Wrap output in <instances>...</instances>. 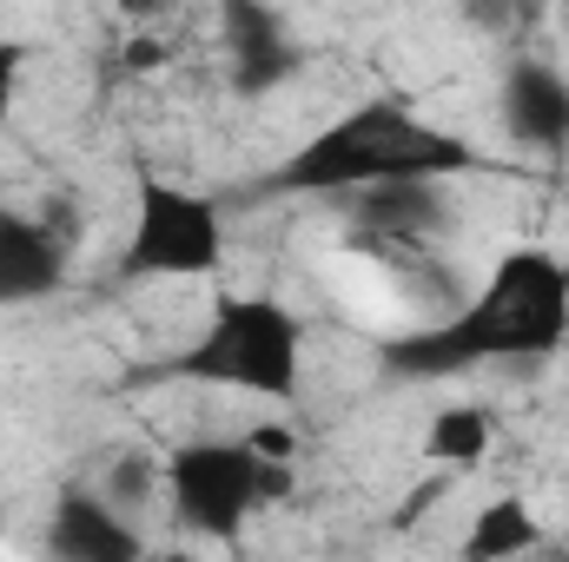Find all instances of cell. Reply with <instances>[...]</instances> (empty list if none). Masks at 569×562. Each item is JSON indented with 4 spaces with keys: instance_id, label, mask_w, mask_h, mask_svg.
Returning <instances> with one entry per match:
<instances>
[{
    "instance_id": "4fadbf2b",
    "label": "cell",
    "mask_w": 569,
    "mask_h": 562,
    "mask_svg": "<svg viewBox=\"0 0 569 562\" xmlns=\"http://www.w3.org/2000/svg\"><path fill=\"white\" fill-rule=\"evenodd\" d=\"M239 443H246V456H259L266 470H298V456H305V430L291 418H259L239 430Z\"/></svg>"
},
{
    "instance_id": "3957f363",
    "label": "cell",
    "mask_w": 569,
    "mask_h": 562,
    "mask_svg": "<svg viewBox=\"0 0 569 562\" xmlns=\"http://www.w3.org/2000/svg\"><path fill=\"white\" fill-rule=\"evenodd\" d=\"M159 378L172 384H219L259 404H298L305 391V318L272 291H219L212 318L192 344H179Z\"/></svg>"
},
{
    "instance_id": "9a60e30c",
    "label": "cell",
    "mask_w": 569,
    "mask_h": 562,
    "mask_svg": "<svg viewBox=\"0 0 569 562\" xmlns=\"http://www.w3.org/2000/svg\"><path fill=\"white\" fill-rule=\"evenodd\" d=\"M120 60H127V73H152V67H166V47L159 40H127Z\"/></svg>"
},
{
    "instance_id": "6da1fadb",
    "label": "cell",
    "mask_w": 569,
    "mask_h": 562,
    "mask_svg": "<svg viewBox=\"0 0 569 562\" xmlns=\"http://www.w3.org/2000/svg\"><path fill=\"white\" fill-rule=\"evenodd\" d=\"M569 344V265L543 245H517L450 318L385 344L398 378H457L483 364H537Z\"/></svg>"
},
{
    "instance_id": "2e32d148",
    "label": "cell",
    "mask_w": 569,
    "mask_h": 562,
    "mask_svg": "<svg viewBox=\"0 0 569 562\" xmlns=\"http://www.w3.org/2000/svg\"><path fill=\"white\" fill-rule=\"evenodd\" d=\"M146 562H206V556H192V550H159V556H146Z\"/></svg>"
},
{
    "instance_id": "5b68a950",
    "label": "cell",
    "mask_w": 569,
    "mask_h": 562,
    "mask_svg": "<svg viewBox=\"0 0 569 562\" xmlns=\"http://www.w3.org/2000/svg\"><path fill=\"white\" fill-rule=\"evenodd\" d=\"M226 265V212L219 199L140 172L133 185V232L113 259L120 284H146V279H212Z\"/></svg>"
},
{
    "instance_id": "7c38bea8",
    "label": "cell",
    "mask_w": 569,
    "mask_h": 562,
    "mask_svg": "<svg viewBox=\"0 0 569 562\" xmlns=\"http://www.w3.org/2000/svg\"><path fill=\"white\" fill-rule=\"evenodd\" d=\"M159 476H166V463H152L146 450H120V456L107 463V490H100V496H107L113 510H127V516H133L146 496L159 490Z\"/></svg>"
},
{
    "instance_id": "ba28073f",
    "label": "cell",
    "mask_w": 569,
    "mask_h": 562,
    "mask_svg": "<svg viewBox=\"0 0 569 562\" xmlns=\"http://www.w3.org/2000/svg\"><path fill=\"white\" fill-rule=\"evenodd\" d=\"M497 120L523 152H563L569 145V73L543 53H517L497 87Z\"/></svg>"
},
{
    "instance_id": "e0dca14e",
    "label": "cell",
    "mask_w": 569,
    "mask_h": 562,
    "mask_svg": "<svg viewBox=\"0 0 569 562\" xmlns=\"http://www.w3.org/2000/svg\"><path fill=\"white\" fill-rule=\"evenodd\" d=\"M550 562H569V550H563V556H550Z\"/></svg>"
},
{
    "instance_id": "7a4b0ae2",
    "label": "cell",
    "mask_w": 569,
    "mask_h": 562,
    "mask_svg": "<svg viewBox=\"0 0 569 562\" xmlns=\"http://www.w3.org/2000/svg\"><path fill=\"white\" fill-rule=\"evenodd\" d=\"M477 165H483L477 145L425 120L411 100H365L298 145L266 192H391V185H443Z\"/></svg>"
},
{
    "instance_id": "30bf717a",
    "label": "cell",
    "mask_w": 569,
    "mask_h": 562,
    "mask_svg": "<svg viewBox=\"0 0 569 562\" xmlns=\"http://www.w3.org/2000/svg\"><path fill=\"white\" fill-rule=\"evenodd\" d=\"M537 550H543L537 510H530L523 496H490V503L470 516V530H463V543H457V562H530Z\"/></svg>"
},
{
    "instance_id": "9c48e42d",
    "label": "cell",
    "mask_w": 569,
    "mask_h": 562,
    "mask_svg": "<svg viewBox=\"0 0 569 562\" xmlns=\"http://www.w3.org/2000/svg\"><path fill=\"white\" fill-rule=\"evenodd\" d=\"M291 67H298V53H291V33L279 13H266V7L226 13V73L239 93H272L279 80H291Z\"/></svg>"
},
{
    "instance_id": "277c9868",
    "label": "cell",
    "mask_w": 569,
    "mask_h": 562,
    "mask_svg": "<svg viewBox=\"0 0 569 562\" xmlns=\"http://www.w3.org/2000/svg\"><path fill=\"white\" fill-rule=\"evenodd\" d=\"M159 490H166V510L179 530H192L206 543H232L259 510L291 496V470H266L259 456H246L239 436H199L166 456Z\"/></svg>"
},
{
    "instance_id": "52a82bcc",
    "label": "cell",
    "mask_w": 569,
    "mask_h": 562,
    "mask_svg": "<svg viewBox=\"0 0 569 562\" xmlns=\"http://www.w3.org/2000/svg\"><path fill=\"white\" fill-rule=\"evenodd\" d=\"M73 272V239L27 205H0V311L7 304H40Z\"/></svg>"
},
{
    "instance_id": "8992f818",
    "label": "cell",
    "mask_w": 569,
    "mask_h": 562,
    "mask_svg": "<svg viewBox=\"0 0 569 562\" xmlns=\"http://www.w3.org/2000/svg\"><path fill=\"white\" fill-rule=\"evenodd\" d=\"M47 562H146V536L100 490L67 483L47 510Z\"/></svg>"
},
{
    "instance_id": "8fae6325",
    "label": "cell",
    "mask_w": 569,
    "mask_h": 562,
    "mask_svg": "<svg viewBox=\"0 0 569 562\" xmlns=\"http://www.w3.org/2000/svg\"><path fill=\"white\" fill-rule=\"evenodd\" d=\"M490 443H497V418L483 404H443L418 436V456L430 470H470L490 456Z\"/></svg>"
},
{
    "instance_id": "5bb4252c",
    "label": "cell",
    "mask_w": 569,
    "mask_h": 562,
    "mask_svg": "<svg viewBox=\"0 0 569 562\" xmlns=\"http://www.w3.org/2000/svg\"><path fill=\"white\" fill-rule=\"evenodd\" d=\"M20 80H27V47H20L13 33H0V127H7L13 107H20Z\"/></svg>"
}]
</instances>
